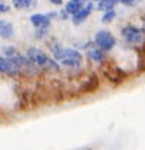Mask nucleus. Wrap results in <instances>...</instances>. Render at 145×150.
Wrapping results in <instances>:
<instances>
[{
	"instance_id": "obj_1",
	"label": "nucleus",
	"mask_w": 145,
	"mask_h": 150,
	"mask_svg": "<svg viewBox=\"0 0 145 150\" xmlns=\"http://www.w3.org/2000/svg\"><path fill=\"white\" fill-rule=\"evenodd\" d=\"M25 56L41 71L44 72H50V74H60L63 69L60 66V63L53 59L46 50H43L41 47L38 46H27L25 50H24Z\"/></svg>"
},
{
	"instance_id": "obj_2",
	"label": "nucleus",
	"mask_w": 145,
	"mask_h": 150,
	"mask_svg": "<svg viewBox=\"0 0 145 150\" xmlns=\"http://www.w3.org/2000/svg\"><path fill=\"white\" fill-rule=\"evenodd\" d=\"M53 59H56L62 69L70 71V72H79L84 69V63H85V56L82 52L76 50L72 46H63L54 56Z\"/></svg>"
},
{
	"instance_id": "obj_3",
	"label": "nucleus",
	"mask_w": 145,
	"mask_h": 150,
	"mask_svg": "<svg viewBox=\"0 0 145 150\" xmlns=\"http://www.w3.org/2000/svg\"><path fill=\"white\" fill-rule=\"evenodd\" d=\"M119 33H120V37L123 38V41L132 47H138L145 43V31L142 30L141 25L129 22V24L122 25Z\"/></svg>"
},
{
	"instance_id": "obj_4",
	"label": "nucleus",
	"mask_w": 145,
	"mask_h": 150,
	"mask_svg": "<svg viewBox=\"0 0 145 150\" xmlns=\"http://www.w3.org/2000/svg\"><path fill=\"white\" fill-rule=\"evenodd\" d=\"M92 41H94L95 47H98L100 50H103L106 53H110L117 47V38L110 30L95 31L94 35H92Z\"/></svg>"
},
{
	"instance_id": "obj_5",
	"label": "nucleus",
	"mask_w": 145,
	"mask_h": 150,
	"mask_svg": "<svg viewBox=\"0 0 145 150\" xmlns=\"http://www.w3.org/2000/svg\"><path fill=\"white\" fill-rule=\"evenodd\" d=\"M94 11H95V3H92L91 0H88V2H87L76 13H74V15L70 16L72 25H74V27H81L82 24H85V22L90 19V16L92 15Z\"/></svg>"
},
{
	"instance_id": "obj_6",
	"label": "nucleus",
	"mask_w": 145,
	"mask_h": 150,
	"mask_svg": "<svg viewBox=\"0 0 145 150\" xmlns=\"http://www.w3.org/2000/svg\"><path fill=\"white\" fill-rule=\"evenodd\" d=\"M0 75H3L6 78H21L22 77L21 71L2 53H0Z\"/></svg>"
},
{
	"instance_id": "obj_7",
	"label": "nucleus",
	"mask_w": 145,
	"mask_h": 150,
	"mask_svg": "<svg viewBox=\"0 0 145 150\" xmlns=\"http://www.w3.org/2000/svg\"><path fill=\"white\" fill-rule=\"evenodd\" d=\"M84 56H85V59H87L90 63H94V65H103V63L107 62V59H109V53L100 50V49L95 47V46L91 47V49H88Z\"/></svg>"
},
{
	"instance_id": "obj_8",
	"label": "nucleus",
	"mask_w": 145,
	"mask_h": 150,
	"mask_svg": "<svg viewBox=\"0 0 145 150\" xmlns=\"http://www.w3.org/2000/svg\"><path fill=\"white\" fill-rule=\"evenodd\" d=\"M28 22L32 28H43V27H51L53 22L48 19L46 12H34L28 16Z\"/></svg>"
},
{
	"instance_id": "obj_9",
	"label": "nucleus",
	"mask_w": 145,
	"mask_h": 150,
	"mask_svg": "<svg viewBox=\"0 0 145 150\" xmlns=\"http://www.w3.org/2000/svg\"><path fill=\"white\" fill-rule=\"evenodd\" d=\"M15 37V25L12 21L6 18H0V38L2 40H12Z\"/></svg>"
},
{
	"instance_id": "obj_10",
	"label": "nucleus",
	"mask_w": 145,
	"mask_h": 150,
	"mask_svg": "<svg viewBox=\"0 0 145 150\" xmlns=\"http://www.w3.org/2000/svg\"><path fill=\"white\" fill-rule=\"evenodd\" d=\"M38 5V0H12V9L15 11H29Z\"/></svg>"
},
{
	"instance_id": "obj_11",
	"label": "nucleus",
	"mask_w": 145,
	"mask_h": 150,
	"mask_svg": "<svg viewBox=\"0 0 145 150\" xmlns=\"http://www.w3.org/2000/svg\"><path fill=\"white\" fill-rule=\"evenodd\" d=\"M87 2H88V0H67V2H64L63 8H64V11L72 16L74 13H76Z\"/></svg>"
},
{
	"instance_id": "obj_12",
	"label": "nucleus",
	"mask_w": 145,
	"mask_h": 150,
	"mask_svg": "<svg viewBox=\"0 0 145 150\" xmlns=\"http://www.w3.org/2000/svg\"><path fill=\"white\" fill-rule=\"evenodd\" d=\"M119 5H120L119 0H100L98 3H95V11L106 12L110 9H116V6H119Z\"/></svg>"
},
{
	"instance_id": "obj_13",
	"label": "nucleus",
	"mask_w": 145,
	"mask_h": 150,
	"mask_svg": "<svg viewBox=\"0 0 145 150\" xmlns=\"http://www.w3.org/2000/svg\"><path fill=\"white\" fill-rule=\"evenodd\" d=\"M51 34V27H43V28H34L32 37L35 41H46L47 38H50Z\"/></svg>"
},
{
	"instance_id": "obj_14",
	"label": "nucleus",
	"mask_w": 145,
	"mask_h": 150,
	"mask_svg": "<svg viewBox=\"0 0 145 150\" xmlns=\"http://www.w3.org/2000/svg\"><path fill=\"white\" fill-rule=\"evenodd\" d=\"M21 50H19V47L18 46H15V44H5L2 49H0V53H2L5 57H8V59H11V57H13L15 54H18Z\"/></svg>"
},
{
	"instance_id": "obj_15",
	"label": "nucleus",
	"mask_w": 145,
	"mask_h": 150,
	"mask_svg": "<svg viewBox=\"0 0 145 150\" xmlns=\"http://www.w3.org/2000/svg\"><path fill=\"white\" fill-rule=\"evenodd\" d=\"M116 18H117V11H116V9H110V11L103 12L100 21H101V24H104V25H110L111 22L116 21Z\"/></svg>"
},
{
	"instance_id": "obj_16",
	"label": "nucleus",
	"mask_w": 145,
	"mask_h": 150,
	"mask_svg": "<svg viewBox=\"0 0 145 150\" xmlns=\"http://www.w3.org/2000/svg\"><path fill=\"white\" fill-rule=\"evenodd\" d=\"M57 21H62V22L70 21V15L64 11V8H59L57 9Z\"/></svg>"
},
{
	"instance_id": "obj_17",
	"label": "nucleus",
	"mask_w": 145,
	"mask_h": 150,
	"mask_svg": "<svg viewBox=\"0 0 145 150\" xmlns=\"http://www.w3.org/2000/svg\"><path fill=\"white\" fill-rule=\"evenodd\" d=\"M119 2H120V5H123V6L132 8V6H136L139 2H142V0H119Z\"/></svg>"
},
{
	"instance_id": "obj_18",
	"label": "nucleus",
	"mask_w": 145,
	"mask_h": 150,
	"mask_svg": "<svg viewBox=\"0 0 145 150\" xmlns=\"http://www.w3.org/2000/svg\"><path fill=\"white\" fill-rule=\"evenodd\" d=\"M46 13H47V16H48V19H50L51 22L57 21V9H53V11H47Z\"/></svg>"
},
{
	"instance_id": "obj_19",
	"label": "nucleus",
	"mask_w": 145,
	"mask_h": 150,
	"mask_svg": "<svg viewBox=\"0 0 145 150\" xmlns=\"http://www.w3.org/2000/svg\"><path fill=\"white\" fill-rule=\"evenodd\" d=\"M50 5H53L54 8H63V5H64V0H51L50 2Z\"/></svg>"
},
{
	"instance_id": "obj_20",
	"label": "nucleus",
	"mask_w": 145,
	"mask_h": 150,
	"mask_svg": "<svg viewBox=\"0 0 145 150\" xmlns=\"http://www.w3.org/2000/svg\"><path fill=\"white\" fill-rule=\"evenodd\" d=\"M141 27H142V30L145 31V18H142V25H141Z\"/></svg>"
},
{
	"instance_id": "obj_21",
	"label": "nucleus",
	"mask_w": 145,
	"mask_h": 150,
	"mask_svg": "<svg viewBox=\"0 0 145 150\" xmlns=\"http://www.w3.org/2000/svg\"><path fill=\"white\" fill-rule=\"evenodd\" d=\"M91 2H92V3H98V2H100V0H91Z\"/></svg>"
},
{
	"instance_id": "obj_22",
	"label": "nucleus",
	"mask_w": 145,
	"mask_h": 150,
	"mask_svg": "<svg viewBox=\"0 0 145 150\" xmlns=\"http://www.w3.org/2000/svg\"><path fill=\"white\" fill-rule=\"evenodd\" d=\"M46 2H48V3H50V2H51V0H46Z\"/></svg>"
},
{
	"instance_id": "obj_23",
	"label": "nucleus",
	"mask_w": 145,
	"mask_h": 150,
	"mask_svg": "<svg viewBox=\"0 0 145 150\" xmlns=\"http://www.w3.org/2000/svg\"><path fill=\"white\" fill-rule=\"evenodd\" d=\"M0 2H3V0H0Z\"/></svg>"
}]
</instances>
